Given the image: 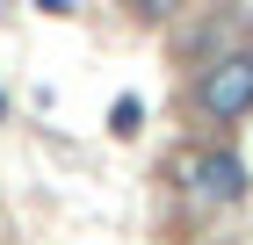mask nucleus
I'll use <instances>...</instances> for the list:
<instances>
[{"mask_svg":"<svg viewBox=\"0 0 253 245\" xmlns=\"http://www.w3.org/2000/svg\"><path fill=\"white\" fill-rule=\"evenodd\" d=\"M137 123H145V108H137V101L123 94L116 108H109V130H116V137H137Z\"/></svg>","mask_w":253,"mask_h":245,"instance_id":"7ed1b4c3","label":"nucleus"},{"mask_svg":"<svg viewBox=\"0 0 253 245\" xmlns=\"http://www.w3.org/2000/svg\"><path fill=\"white\" fill-rule=\"evenodd\" d=\"M203 108L217 115V123H232V115L253 108V51H232V58H217L210 72H203Z\"/></svg>","mask_w":253,"mask_h":245,"instance_id":"f257e3e1","label":"nucleus"},{"mask_svg":"<svg viewBox=\"0 0 253 245\" xmlns=\"http://www.w3.org/2000/svg\"><path fill=\"white\" fill-rule=\"evenodd\" d=\"M123 7H137V15H159V0H123Z\"/></svg>","mask_w":253,"mask_h":245,"instance_id":"20e7f679","label":"nucleus"},{"mask_svg":"<svg viewBox=\"0 0 253 245\" xmlns=\"http://www.w3.org/2000/svg\"><path fill=\"white\" fill-rule=\"evenodd\" d=\"M188 188L203 195V202H239L246 195V166H239V151H203L188 166Z\"/></svg>","mask_w":253,"mask_h":245,"instance_id":"f03ea898","label":"nucleus"}]
</instances>
